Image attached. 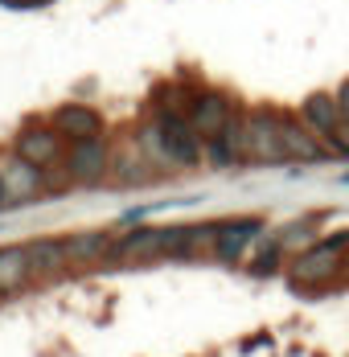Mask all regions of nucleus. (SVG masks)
Returning a JSON list of instances; mask_svg holds the SVG:
<instances>
[{"label": "nucleus", "instance_id": "obj_15", "mask_svg": "<svg viewBox=\"0 0 349 357\" xmlns=\"http://www.w3.org/2000/svg\"><path fill=\"white\" fill-rule=\"evenodd\" d=\"M25 250H29V259H34L37 275H62L70 267L66 238H34V243H25Z\"/></svg>", "mask_w": 349, "mask_h": 357}, {"label": "nucleus", "instance_id": "obj_1", "mask_svg": "<svg viewBox=\"0 0 349 357\" xmlns=\"http://www.w3.org/2000/svg\"><path fill=\"white\" fill-rule=\"evenodd\" d=\"M136 144L156 169H198L206 160V140L193 132L185 115H156L140 128Z\"/></svg>", "mask_w": 349, "mask_h": 357}, {"label": "nucleus", "instance_id": "obj_10", "mask_svg": "<svg viewBox=\"0 0 349 357\" xmlns=\"http://www.w3.org/2000/svg\"><path fill=\"white\" fill-rule=\"evenodd\" d=\"M50 123H54V128L66 136V144L103 136V115H99L95 107H87V103H66V107H58Z\"/></svg>", "mask_w": 349, "mask_h": 357}, {"label": "nucleus", "instance_id": "obj_2", "mask_svg": "<svg viewBox=\"0 0 349 357\" xmlns=\"http://www.w3.org/2000/svg\"><path fill=\"white\" fill-rule=\"evenodd\" d=\"M349 250V230L333 234V238H316L313 247L296 250L292 263H288V280L296 287H325L333 284V275L341 271Z\"/></svg>", "mask_w": 349, "mask_h": 357}, {"label": "nucleus", "instance_id": "obj_18", "mask_svg": "<svg viewBox=\"0 0 349 357\" xmlns=\"http://www.w3.org/2000/svg\"><path fill=\"white\" fill-rule=\"evenodd\" d=\"M276 238L283 243V250H304V247H313L316 243V226L313 222H288Z\"/></svg>", "mask_w": 349, "mask_h": 357}, {"label": "nucleus", "instance_id": "obj_19", "mask_svg": "<svg viewBox=\"0 0 349 357\" xmlns=\"http://www.w3.org/2000/svg\"><path fill=\"white\" fill-rule=\"evenodd\" d=\"M333 99H337V107H341V119L349 123V78L337 86V91H333Z\"/></svg>", "mask_w": 349, "mask_h": 357}, {"label": "nucleus", "instance_id": "obj_6", "mask_svg": "<svg viewBox=\"0 0 349 357\" xmlns=\"http://www.w3.org/2000/svg\"><path fill=\"white\" fill-rule=\"evenodd\" d=\"M66 173L74 185H99L107 181L111 173V148H107L103 136H95V140H74L66 148Z\"/></svg>", "mask_w": 349, "mask_h": 357}, {"label": "nucleus", "instance_id": "obj_5", "mask_svg": "<svg viewBox=\"0 0 349 357\" xmlns=\"http://www.w3.org/2000/svg\"><path fill=\"white\" fill-rule=\"evenodd\" d=\"M279 140H283V156L300 160V165H325L333 156V148L325 144V136H316L300 115H283L279 111Z\"/></svg>", "mask_w": 349, "mask_h": 357}, {"label": "nucleus", "instance_id": "obj_17", "mask_svg": "<svg viewBox=\"0 0 349 357\" xmlns=\"http://www.w3.org/2000/svg\"><path fill=\"white\" fill-rule=\"evenodd\" d=\"M283 255H288V250H283V243H279L276 234H272V238H267L263 247L255 250V259H251V275H259V280L276 275V271H279V263H283Z\"/></svg>", "mask_w": 349, "mask_h": 357}, {"label": "nucleus", "instance_id": "obj_14", "mask_svg": "<svg viewBox=\"0 0 349 357\" xmlns=\"http://www.w3.org/2000/svg\"><path fill=\"white\" fill-rule=\"evenodd\" d=\"M107 177L115 181V185H148V181L156 177V165L144 156V148L136 144V152L111 156V173H107Z\"/></svg>", "mask_w": 349, "mask_h": 357}, {"label": "nucleus", "instance_id": "obj_16", "mask_svg": "<svg viewBox=\"0 0 349 357\" xmlns=\"http://www.w3.org/2000/svg\"><path fill=\"white\" fill-rule=\"evenodd\" d=\"M193 95H198V91H189V86H181V82L161 86V91H156V115H189Z\"/></svg>", "mask_w": 349, "mask_h": 357}, {"label": "nucleus", "instance_id": "obj_12", "mask_svg": "<svg viewBox=\"0 0 349 357\" xmlns=\"http://www.w3.org/2000/svg\"><path fill=\"white\" fill-rule=\"evenodd\" d=\"M66 255H70V267L103 263V259H111V234H107V230H82V234H70L66 238Z\"/></svg>", "mask_w": 349, "mask_h": 357}, {"label": "nucleus", "instance_id": "obj_4", "mask_svg": "<svg viewBox=\"0 0 349 357\" xmlns=\"http://www.w3.org/2000/svg\"><path fill=\"white\" fill-rule=\"evenodd\" d=\"M13 152L21 156V160H29L37 169H54V165H62L66 160V136L50 123H29V128H21L17 132V140H13Z\"/></svg>", "mask_w": 349, "mask_h": 357}, {"label": "nucleus", "instance_id": "obj_7", "mask_svg": "<svg viewBox=\"0 0 349 357\" xmlns=\"http://www.w3.org/2000/svg\"><path fill=\"white\" fill-rule=\"evenodd\" d=\"M239 115V107H235V99L226 95V91H198L193 95V107H189V123H193V132L202 136V140H214L230 119Z\"/></svg>", "mask_w": 349, "mask_h": 357}, {"label": "nucleus", "instance_id": "obj_13", "mask_svg": "<svg viewBox=\"0 0 349 357\" xmlns=\"http://www.w3.org/2000/svg\"><path fill=\"white\" fill-rule=\"evenodd\" d=\"M34 275H37V271H34L29 250H25V247H0V291H4V296L21 291Z\"/></svg>", "mask_w": 349, "mask_h": 357}, {"label": "nucleus", "instance_id": "obj_3", "mask_svg": "<svg viewBox=\"0 0 349 357\" xmlns=\"http://www.w3.org/2000/svg\"><path fill=\"white\" fill-rule=\"evenodd\" d=\"M243 156L251 165H283V140H279V111L255 107L243 115Z\"/></svg>", "mask_w": 349, "mask_h": 357}, {"label": "nucleus", "instance_id": "obj_8", "mask_svg": "<svg viewBox=\"0 0 349 357\" xmlns=\"http://www.w3.org/2000/svg\"><path fill=\"white\" fill-rule=\"evenodd\" d=\"M0 185H4V193H8V206L34 202L37 193L45 189V169L21 160L17 152H8V156H0Z\"/></svg>", "mask_w": 349, "mask_h": 357}, {"label": "nucleus", "instance_id": "obj_9", "mask_svg": "<svg viewBox=\"0 0 349 357\" xmlns=\"http://www.w3.org/2000/svg\"><path fill=\"white\" fill-rule=\"evenodd\" d=\"M263 234L259 218H235V222H218V238H214V259L218 263H239L243 250Z\"/></svg>", "mask_w": 349, "mask_h": 357}, {"label": "nucleus", "instance_id": "obj_20", "mask_svg": "<svg viewBox=\"0 0 349 357\" xmlns=\"http://www.w3.org/2000/svg\"><path fill=\"white\" fill-rule=\"evenodd\" d=\"M0 210H8V193H4V185H0Z\"/></svg>", "mask_w": 349, "mask_h": 357}, {"label": "nucleus", "instance_id": "obj_21", "mask_svg": "<svg viewBox=\"0 0 349 357\" xmlns=\"http://www.w3.org/2000/svg\"><path fill=\"white\" fill-rule=\"evenodd\" d=\"M346 181H349V177H346Z\"/></svg>", "mask_w": 349, "mask_h": 357}, {"label": "nucleus", "instance_id": "obj_11", "mask_svg": "<svg viewBox=\"0 0 349 357\" xmlns=\"http://www.w3.org/2000/svg\"><path fill=\"white\" fill-rule=\"evenodd\" d=\"M300 119L313 128L316 136H325V144L333 140L337 132H341V107H337V99H333V91H313L304 103H300Z\"/></svg>", "mask_w": 349, "mask_h": 357}]
</instances>
